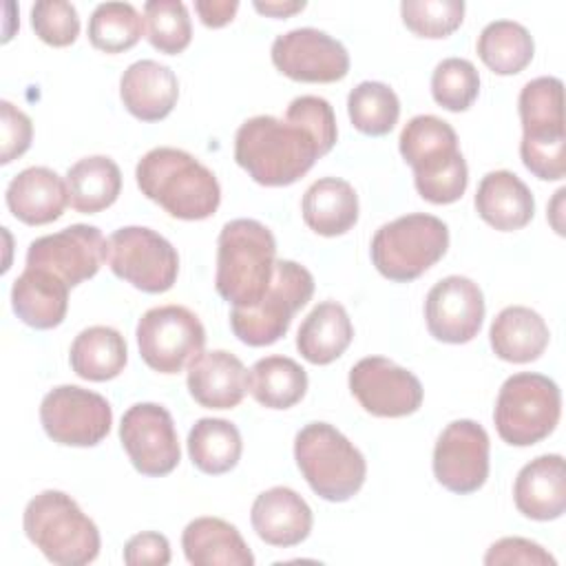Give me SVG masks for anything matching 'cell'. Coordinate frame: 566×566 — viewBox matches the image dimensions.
<instances>
[{
    "label": "cell",
    "instance_id": "obj_8",
    "mask_svg": "<svg viewBox=\"0 0 566 566\" xmlns=\"http://www.w3.org/2000/svg\"><path fill=\"white\" fill-rule=\"evenodd\" d=\"M449 248V228L442 219L411 212L380 226L371 239V263L396 283H409L433 268Z\"/></svg>",
    "mask_w": 566,
    "mask_h": 566
},
{
    "label": "cell",
    "instance_id": "obj_7",
    "mask_svg": "<svg viewBox=\"0 0 566 566\" xmlns=\"http://www.w3.org/2000/svg\"><path fill=\"white\" fill-rule=\"evenodd\" d=\"M294 460L310 489L327 502H347L367 478L365 455L329 422H310L296 433Z\"/></svg>",
    "mask_w": 566,
    "mask_h": 566
},
{
    "label": "cell",
    "instance_id": "obj_27",
    "mask_svg": "<svg viewBox=\"0 0 566 566\" xmlns=\"http://www.w3.org/2000/svg\"><path fill=\"white\" fill-rule=\"evenodd\" d=\"M181 548L195 566H252L254 555L239 528L221 517H195L181 533Z\"/></svg>",
    "mask_w": 566,
    "mask_h": 566
},
{
    "label": "cell",
    "instance_id": "obj_42",
    "mask_svg": "<svg viewBox=\"0 0 566 566\" xmlns=\"http://www.w3.org/2000/svg\"><path fill=\"white\" fill-rule=\"evenodd\" d=\"M285 122L305 128L314 137L321 150V157L327 155L336 144V137H338L336 115L329 102L323 97H316V95L294 97L285 111Z\"/></svg>",
    "mask_w": 566,
    "mask_h": 566
},
{
    "label": "cell",
    "instance_id": "obj_44",
    "mask_svg": "<svg viewBox=\"0 0 566 566\" xmlns=\"http://www.w3.org/2000/svg\"><path fill=\"white\" fill-rule=\"evenodd\" d=\"M486 566H504V564H524V566H555V557L526 537H502L493 542L484 555Z\"/></svg>",
    "mask_w": 566,
    "mask_h": 566
},
{
    "label": "cell",
    "instance_id": "obj_33",
    "mask_svg": "<svg viewBox=\"0 0 566 566\" xmlns=\"http://www.w3.org/2000/svg\"><path fill=\"white\" fill-rule=\"evenodd\" d=\"M248 391L268 409H290L303 400L307 374L287 356H265L248 371Z\"/></svg>",
    "mask_w": 566,
    "mask_h": 566
},
{
    "label": "cell",
    "instance_id": "obj_21",
    "mask_svg": "<svg viewBox=\"0 0 566 566\" xmlns=\"http://www.w3.org/2000/svg\"><path fill=\"white\" fill-rule=\"evenodd\" d=\"M250 522L265 544L290 548L307 539L314 517L310 504L294 489L272 486L252 502Z\"/></svg>",
    "mask_w": 566,
    "mask_h": 566
},
{
    "label": "cell",
    "instance_id": "obj_2",
    "mask_svg": "<svg viewBox=\"0 0 566 566\" xmlns=\"http://www.w3.org/2000/svg\"><path fill=\"white\" fill-rule=\"evenodd\" d=\"M318 157L321 150L305 128L272 115L245 119L234 135V161L261 186H290Z\"/></svg>",
    "mask_w": 566,
    "mask_h": 566
},
{
    "label": "cell",
    "instance_id": "obj_29",
    "mask_svg": "<svg viewBox=\"0 0 566 566\" xmlns=\"http://www.w3.org/2000/svg\"><path fill=\"white\" fill-rule=\"evenodd\" d=\"M548 325L531 307L509 305L491 323L489 340L497 358L506 363L537 360L548 347Z\"/></svg>",
    "mask_w": 566,
    "mask_h": 566
},
{
    "label": "cell",
    "instance_id": "obj_15",
    "mask_svg": "<svg viewBox=\"0 0 566 566\" xmlns=\"http://www.w3.org/2000/svg\"><path fill=\"white\" fill-rule=\"evenodd\" d=\"M270 57L276 71L294 82L329 84L349 73L347 49L336 38L314 27H301L276 35Z\"/></svg>",
    "mask_w": 566,
    "mask_h": 566
},
{
    "label": "cell",
    "instance_id": "obj_47",
    "mask_svg": "<svg viewBox=\"0 0 566 566\" xmlns=\"http://www.w3.org/2000/svg\"><path fill=\"white\" fill-rule=\"evenodd\" d=\"M305 7H307V2H303V0H283V2L281 0H270V2L256 0L254 2V9L270 18H290L298 11H303Z\"/></svg>",
    "mask_w": 566,
    "mask_h": 566
},
{
    "label": "cell",
    "instance_id": "obj_6",
    "mask_svg": "<svg viewBox=\"0 0 566 566\" xmlns=\"http://www.w3.org/2000/svg\"><path fill=\"white\" fill-rule=\"evenodd\" d=\"M522 119L520 157L528 172L542 181H559L566 175L564 84L544 75L524 84L517 99Z\"/></svg>",
    "mask_w": 566,
    "mask_h": 566
},
{
    "label": "cell",
    "instance_id": "obj_10",
    "mask_svg": "<svg viewBox=\"0 0 566 566\" xmlns=\"http://www.w3.org/2000/svg\"><path fill=\"white\" fill-rule=\"evenodd\" d=\"M314 294V276L296 261L281 259L263 298L252 307H232V334L250 345L265 347L276 343L290 329L294 314L307 305Z\"/></svg>",
    "mask_w": 566,
    "mask_h": 566
},
{
    "label": "cell",
    "instance_id": "obj_23",
    "mask_svg": "<svg viewBox=\"0 0 566 566\" xmlns=\"http://www.w3.org/2000/svg\"><path fill=\"white\" fill-rule=\"evenodd\" d=\"M9 212L27 226H44L64 214L69 206L66 181L46 166H31L18 172L4 192Z\"/></svg>",
    "mask_w": 566,
    "mask_h": 566
},
{
    "label": "cell",
    "instance_id": "obj_25",
    "mask_svg": "<svg viewBox=\"0 0 566 566\" xmlns=\"http://www.w3.org/2000/svg\"><path fill=\"white\" fill-rule=\"evenodd\" d=\"M475 210L491 228L513 232L531 223L535 214V199L515 172L491 170L478 184Z\"/></svg>",
    "mask_w": 566,
    "mask_h": 566
},
{
    "label": "cell",
    "instance_id": "obj_14",
    "mask_svg": "<svg viewBox=\"0 0 566 566\" xmlns=\"http://www.w3.org/2000/svg\"><path fill=\"white\" fill-rule=\"evenodd\" d=\"M119 440L130 464L148 478L168 475L181 460L172 416L157 402L128 407L119 422Z\"/></svg>",
    "mask_w": 566,
    "mask_h": 566
},
{
    "label": "cell",
    "instance_id": "obj_5",
    "mask_svg": "<svg viewBox=\"0 0 566 566\" xmlns=\"http://www.w3.org/2000/svg\"><path fill=\"white\" fill-rule=\"evenodd\" d=\"M22 526L29 542L53 564L84 566L99 555L95 522L64 491L46 489L31 497Z\"/></svg>",
    "mask_w": 566,
    "mask_h": 566
},
{
    "label": "cell",
    "instance_id": "obj_26",
    "mask_svg": "<svg viewBox=\"0 0 566 566\" xmlns=\"http://www.w3.org/2000/svg\"><path fill=\"white\" fill-rule=\"evenodd\" d=\"M11 307L33 329L57 327L69 310V285L49 270L24 268L13 281Z\"/></svg>",
    "mask_w": 566,
    "mask_h": 566
},
{
    "label": "cell",
    "instance_id": "obj_38",
    "mask_svg": "<svg viewBox=\"0 0 566 566\" xmlns=\"http://www.w3.org/2000/svg\"><path fill=\"white\" fill-rule=\"evenodd\" d=\"M146 38L153 49L166 55H177L192 40L188 7L179 0H148L144 4Z\"/></svg>",
    "mask_w": 566,
    "mask_h": 566
},
{
    "label": "cell",
    "instance_id": "obj_20",
    "mask_svg": "<svg viewBox=\"0 0 566 566\" xmlns=\"http://www.w3.org/2000/svg\"><path fill=\"white\" fill-rule=\"evenodd\" d=\"M186 385L201 407L232 409L248 394V369L226 349L201 352L188 365Z\"/></svg>",
    "mask_w": 566,
    "mask_h": 566
},
{
    "label": "cell",
    "instance_id": "obj_1",
    "mask_svg": "<svg viewBox=\"0 0 566 566\" xmlns=\"http://www.w3.org/2000/svg\"><path fill=\"white\" fill-rule=\"evenodd\" d=\"M135 179L142 195L175 219L201 221L212 217L221 203V186L214 172L181 148L159 146L148 150L137 161Z\"/></svg>",
    "mask_w": 566,
    "mask_h": 566
},
{
    "label": "cell",
    "instance_id": "obj_46",
    "mask_svg": "<svg viewBox=\"0 0 566 566\" xmlns=\"http://www.w3.org/2000/svg\"><path fill=\"white\" fill-rule=\"evenodd\" d=\"M237 9H239L237 0H197L195 2V11L199 13V20L210 29H219L232 22Z\"/></svg>",
    "mask_w": 566,
    "mask_h": 566
},
{
    "label": "cell",
    "instance_id": "obj_12",
    "mask_svg": "<svg viewBox=\"0 0 566 566\" xmlns=\"http://www.w3.org/2000/svg\"><path fill=\"white\" fill-rule=\"evenodd\" d=\"M142 360L159 374H179L203 352L206 329L184 305H159L144 312L135 329Z\"/></svg>",
    "mask_w": 566,
    "mask_h": 566
},
{
    "label": "cell",
    "instance_id": "obj_11",
    "mask_svg": "<svg viewBox=\"0 0 566 566\" xmlns=\"http://www.w3.org/2000/svg\"><path fill=\"white\" fill-rule=\"evenodd\" d=\"M113 274L146 294L168 292L179 274V254L168 239L144 226H126L108 237Z\"/></svg>",
    "mask_w": 566,
    "mask_h": 566
},
{
    "label": "cell",
    "instance_id": "obj_18",
    "mask_svg": "<svg viewBox=\"0 0 566 566\" xmlns=\"http://www.w3.org/2000/svg\"><path fill=\"white\" fill-rule=\"evenodd\" d=\"M489 433L475 420L449 422L433 447V475L451 493L469 495L489 478Z\"/></svg>",
    "mask_w": 566,
    "mask_h": 566
},
{
    "label": "cell",
    "instance_id": "obj_40",
    "mask_svg": "<svg viewBox=\"0 0 566 566\" xmlns=\"http://www.w3.org/2000/svg\"><path fill=\"white\" fill-rule=\"evenodd\" d=\"M405 27L429 40L449 38L464 20L462 0H405L400 4Z\"/></svg>",
    "mask_w": 566,
    "mask_h": 566
},
{
    "label": "cell",
    "instance_id": "obj_41",
    "mask_svg": "<svg viewBox=\"0 0 566 566\" xmlns=\"http://www.w3.org/2000/svg\"><path fill=\"white\" fill-rule=\"evenodd\" d=\"M31 27L44 44L69 46L80 35V15L66 0H40L31 7Z\"/></svg>",
    "mask_w": 566,
    "mask_h": 566
},
{
    "label": "cell",
    "instance_id": "obj_36",
    "mask_svg": "<svg viewBox=\"0 0 566 566\" xmlns=\"http://www.w3.org/2000/svg\"><path fill=\"white\" fill-rule=\"evenodd\" d=\"M146 22L130 2H102L88 18V40L97 51L122 53L133 49Z\"/></svg>",
    "mask_w": 566,
    "mask_h": 566
},
{
    "label": "cell",
    "instance_id": "obj_9",
    "mask_svg": "<svg viewBox=\"0 0 566 566\" xmlns=\"http://www.w3.org/2000/svg\"><path fill=\"white\" fill-rule=\"evenodd\" d=\"M562 416V394L555 380L535 371H520L500 387L493 422L511 447H531L548 438Z\"/></svg>",
    "mask_w": 566,
    "mask_h": 566
},
{
    "label": "cell",
    "instance_id": "obj_16",
    "mask_svg": "<svg viewBox=\"0 0 566 566\" xmlns=\"http://www.w3.org/2000/svg\"><path fill=\"white\" fill-rule=\"evenodd\" d=\"M108 254V239L95 226L75 223L29 243L27 265L60 276L69 287L93 279Z\"/></svg>",
    "mask_w": 566,
    "mask_h": 566
},
{
    "label": "cell",
    "instance_id": "obj_43",
    "mask_svg": "<svg viewBox=\"0 0 566 566\" xmlns=\"http://www.w3.org/2000/svg\"><path fill=\"white\" fill-rule=\"evenodd\" d=\"M33 139V124L27 113H22L11 102H0V164H11L24 155Z\"/></svg>",
    "mask_w": 566,
    "mask_h": 566
},
{
    "label": "cell",
    "instance_id": "obj_19",
    "mask_svg": "<svg viewBox=\"0 0 566 566\" xmlns=\"http://www.w3.org/2000/svg\"><path fill=\"white\" fill-rule=\"evenodd\" d=\"M424 321L436 340L451 345L473 340L484 321V294L480 285L460 274L444 276L424 298Z\"/></svg>",
    "mask_w": 566,
    "mask_h": 566
},
{
    "label": "cell",
    "instance_id": "obj_30",
    "mask_svg": "<svg viewBox=\"0 0 566 566\" xmlns=\"http://www.w3.org/2000/svg\"><path fill=\"white\" fill-rule=\"evenodd\" d=\"M354 338L347 310L336 301L318 303L296 332V349L312 365H329L345 354Z\"/></svg>",
    "mask_w": 566,
    "mask_h": 566
},
{
    "label": "cell",
    "instance_id": "obj_4",
    "mask_svg": "<svg viewBox=\"0 0 566 566\" xmlns=\"http://www.w3.org/2000/svg\"><path fill=\"white\" fill-rule=\"evenodd\" d=\"M276 263V241L256 219L228 221L217 239L214 287L232 307H252L268 292Z\"/></svg>",
    "mask_w": 566,
    "mask_h": 566
},
{
    "label": "cell",
    "instance_id": "obj_32",
    "mask_svg": "<svg viewBox=\"0 0 566 566\" xmlns=\"http://www.w3.org/2000/svg\"><path fill=\"white\" fill-rule=\"evenodd\" d=\"M69 203L82 214H95L113 206L122 192V170L106 155H91L66 170Z\"/></svg>",
    "mask_w": 566,
    "mask_h": 566
},
{
    "label": "cell",
    "instance_id": "obj_34",
    "mask_svg": "<svg viewBox=\"0 0 566 566\" xmlns=\"http://www.w3.org/2000/svg\"><path fill=\"white\" fill-rule=\"evenodd\" d=\"M188 455L192 464L208 475H221L241 460L243 442L239 429L223 418H201L188 431Z\"/></svg>",
    "mask_w": 566,
    "mask_h": 566
},
{
    "label": "cell",
    "instance_id": "obj_31",
    "mask_svg": "<svg viewBox=\"0 0 566 566\" xmlns=\"http://www.w3.org/2000/svg\"><path fill=\"white\" fill-rule=\"evenodd\" d=\"M71 369L93 382L117 378L128 360L124 336L108 325H93L82 329L69 352Z\"/></svg>",
    "mask_w": 566,
    "mask_h": 566
},
{
    "label": "cell",
    "instance_id": "obj_22",
    "mask_svg": "<svg viewBox=\"0 0 566 566\" xmlns=\"http://www.w3.org/2000/svg\"><path fill=\"white\" fill-rule=\"evenodd\" d=\"M517 511L537 522L557 520L566 511V469L559 453H546L524 464L513 484Z\"/></svg>",
    "mask_w": 566,
    "mask_h": 566
},
{
    "label": "cell",
    "instance_id": "obj_39",
    "mask_svg": "<svg viewBox=\"0 0 566 566\" xmlns=\"http://www.w3.org/2000/svg\"><path fill=\"white\" fill-rule=\"evenodd\" d=\"M480 93V75L473 62L464 57H447L431 73V95L438 106L462 113Z\"/></svg>",
    "mask_w": 566,
    "mask_h": 566
},
{
    "label": "cell",
    "instance_id": "obj_45",
    "mask_svg": "<svg viewBox=\"0 0 566 566\" xmlns=\"http://www.w3.org/2000/svg\"><path fill=\"white\" fill-rule=\"evenodd\" d=\"M124 562L128 566H166L170 562V544L161 533H137L124 544Z\"/></svg>",
    "mask_w": 566,
    "mask_h": 566
},
{
    "label": "cell",
    "instance_id": "obj_24",
    "mask_svg": "<svg viewBox=\"0 0 566 566\" xmlns=\"http://www.w3.org/2000/svg\"><path fill=\"white\" fill-rule=\"evenodd\" d=\"M124 108L142 122L168 117L179 99V82L170 66L155 60L133 62L119 80Z\"/></svg>",
    "mask_w": 566,
    "mask_h": 566
},
{
    "label": "cell",
    "instance_id": "obj_35",
    "mask_svg": "<svg viewBox=\"0 0 566 566\" xmlns=\"http://www.w3.org/2000/svg\"><path fill=\"white\" fill-rule=\"evenodd\" d=\"M475 49L486 69L497 75H515L531 64L535 42L524 24L495 20L480 31Z\"/></svg>",
    "mask_w": 566,
    "mask_h": 566
},
{
    "label": "cell",
    "instance_id": "obj_3",
    "mask_svg": "<svg viewBox=\"0 0 566 566\" xmlns=\"http://www.w3.org/2000/svg\"><path fill=\"white\" fill-rule=\"evenodd\" d=\"M402 159L413 168V184L429 203L458 201L469 184V168L449 122L436 115L411 117L398 137Z\"/></svg>",
    "mask_w": 566,
    "mask_h": 566
},
{
    "label": "cell",
    "instance_id": "obj_13",
    "mask_svg": "<svg viewBox=\"0 0 566 566\" xmlns=\"http://www.w3.org/2000/svg\"><path fill=\"white\" fill-rule=\"evenodd\" d=\"M44 433L64 447H95L113 424L108 400L77 385L53 387L40 402Z\"/></svg>",
    "mask_w": 566,
    "mask_h": 566
},
{
    "label": "cell",
    "instance_id": "obj_17",
    "mask_svg": "<svg viewBox=\"0 0 566 566\" xmlns=\"http://www.w3.org/2000/svg\"><path fill=\"white\" fill-rule=\"evenodd\" d=\"M349 389L358 405L378 418L416 413L424 398L418 376L385 356L360 358L349 369Z\"/></svg>",
    "mask_w": 566,
    "mask_h": 566
},
{
    "label": "cell",
    "instance_id": "obj_37",
    "mask_svg": "<svg viewBox=\"0 0 566 566\" xmlns=\"http://www.w3.org/2000/svg\"><path fill=\"white\" fill-rule=\"evenodd\" d=\"M347 113L356 130L369 137H382L400 117V99L387 84L367 80L349 91Z\"/></svg>",
    "mask_w": 566,
    "mask_h": 566
},
{
    "label": "cell",
    "instance_id": "obj_28",
    "mask_svg": "<svg viewBox=\"0 0 566 566\" xmlns=\"http://www.w3.org/2000/svg\"><path fill=\"white\" fill-rule=\"evenodd\" d=\"M303 221L321 237L349 232L358 221V195L354 186L338 177L316 179L301 201Z\"/></svg>",
    "mask_w": 566,
    "mask_h": 566
}]
</instances>
